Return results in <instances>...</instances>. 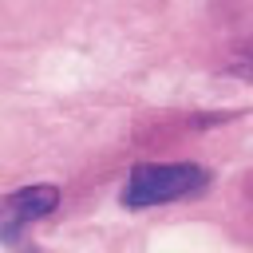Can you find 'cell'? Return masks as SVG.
Returning <instances> with one entry per match:
<instances>
[{
    "instance_id": "6da1fadb",
    "label": "cell",
    "mask_w": 253,
    "mask_h": 253,
    "mask_svg": "<svg viewBox=\"0 0 253 253\" xmlns=\"http://www.w3.org/2000/svg\"><path fill=\"white\" fill-rule=\"evenodd\" d=\"M206 186H210V170L198 162H138L123 186V206L146 210V206L202 194Z\"/></svg>"
},
{
    "instance_id": "7a4b0ae2",
    "label": "cell",
    "mask_w": 253,
    "mask_h": 253,
    "mask_svg": "<svg viewBox=\"0 0 253 253\" xmlns=\"http://www.w3.org/2000/svg\"><path fill=\"white\" fill-rule=\"evenodd\" d=\"M59 206V190L55 186H24V190H16V194H8V198H0V241H16V229H24L28 221H36V217H43V213H51Z\"/></svg>"
},
{
    "instance_id": "3957f363",
    "label": "cell",
    "mask_w": 253,
    "mask_h": 253,
    "mask_svg": "<svg viewBox=\"0 0 253 253\" xmlns=\"http://www.w3.org/2000/svg\"><path fill=\"white\" fill-rule=\"evenodd\" d=\"M225 71H229V75H237V79H249V83H253V36L229 51V59H225Z\"/></svg>"
}]
</instances>
